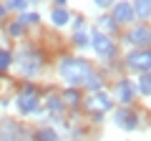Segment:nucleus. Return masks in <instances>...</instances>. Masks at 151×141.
I'll return each mask as SVG.
<instances>
[{
  "instance_id": "obj_1",
  "label": "nucleus",
  "mask_w": 151,
  "mask_h": 141,
  "mask_svg": "<svg viewBox=\"0 0 151 141\" xmlns=\"http://www.w3.org/2000/svg\"><path fill=\"white\" fill-rule=\"evenodd\" d=\"M58 73L63 81H68L70 86H83V81H86L88 76H91V63L83 58H60L58 63Z\"/></svg>"
},
{
  "instance_id": "obj_2",
  "label": "nucleus",
  "mask_w": 151,
  "mask_h": 141,
  "mask_svg": "<svg viewBox=\"0 0 151 141\" xmlns=\"http://www.w3.org/2000/svg\"><path fill=\"white\" fill-rule=\"evenodd\" d=\"M15 109L18 114H35L40 106H38V93H35V86H23V91L18 93L15 98Z\"/></svg>"
},
{
  "instance_id": "obj_3",
  "label": "nucleus",
  "mask_w": 151,
  "mask_h": 141,
  "mask_svg": "<svg viewBox=\"0 0 151 141\" xmlns=\"http://www.w3.org/2000/svg\"><path fill=\"white\" fill-rule=\"evenodd\" d=\"M43 68V55L38 53V50H23L20 53V73L23 76H38Z\"/></svg>"
},
{
  "instance_id": "obj_4",
  "label": "nucleus",
  "mask_w": 151,
  "mask_h": 141,
  "mask_svg": "<svg viewBox=\"0 0 151 141\" xmlns=\"http://www.w3.org/2000/svg\"><path fill=\"white\" fill-rule=\"evenodd\" d=\"M126 65L139 73H151V50L149 48H136L126 55Z\"/></svg>"
},
{
  "instance_id": "obj_5",
  "label": "nucleus",
  "mask_w": 151,
  "mask_h": 141,
  "mask_svg": "<svg viewBox=\"0 0 151 141\" xmlns=\"http://www.w3.org/2000/svg\"><path fill=\"white\" fill-rule=\"evenodd\" d=\"M91 45H93V50H96L101 58H113V53H116V45L108 40V35L106 33H101V30H93L91 33Z\"/></svg>"
},
{
  "instance_id": "obj_6",
  "label": "nucleus",
  "mask_w": 151,
  "mask_h": 141,
  "mask_svg": "<svg viewBox=\"0 0 151 141\" xmlns=\"http://www.w3.org/2000/svg\"><path fill=\"white\" fill-rule=\"evenodd\" d=\"M113 119H116V126H119V129H124V131H136L139 129V114H134V111L131 109H119L116 111V114H113Z\"/></svg>"
},
{
  "instance_id": "obj_7",
  "label": "nucleus",
  "mask_w": 151,
  "mask_h": 141,
  "mask_svg": "<svg viewBox=\"0 0 151 141\" xmlns=\"http://www.w3.org/2000/svg\"><path fill=\"white\" fill-rule=\"evenodd\" d=\"M0 141H28V134L13 121H0Z\"/></svg>"
},
{
  "instance_id": "obj_8",
  "label": "nucleus",
  "mask_w": 151,
  "mask_h": 141,
  "mask_svg": "<svg viewBox=\"0 0 151 141\" xmlns=\"http://www.w3.org/2000/svg\"><path fill=\"white\" fill-rule=\"evenodd\" d=\"M126 43L129 45H146V43H151V30L146 25H134L129 33H126Z\"/></svg>"
},
{
  "instance_id": "obj_9",
  "label": "nucleus",
  "mask_w": 151,
  "mask_h": 141,
  "mask_svg": "<svg viewBox=\"0 0 151 141\" xmlns=\"http://www.w3.org/2000/svg\"><path fill=\"white\" fill-rule=\"evenodd\" d=\"M113 23H131L134 20V8H131V3H126V0H121V3H113Z\"/></svg>"
},
{
  "instance_id": "obj_10",
  "label": "nucleus",
  "mask_w": 151,
  "mask_h": 141,
  "mask_svg": "<svg viewBox=\"0 0 151 141\" xmlns=\"http://www.w3.org/2000/svg\"><path fill=\"white\" fill-rule=\"evenodd\" d=\"M134 83L131 81H126V78H121L119 83H116V98H119L121 103H131L134 101Z\"/></svg>"
},
{
  "instance_id": "obj_11",
  "label": "nucleus",
  "mask_w": 151,
  "mask_h": 141,
  "mask_svg": "<svg viewBox=\"0 0 151 141\" xmlns=\"http://www.w3.org/2000/svg\"><path fill=\"white\" fill-rule=\"evenodd\" d=\"M86 106H88V109H101V111H108V109L113 106V103H111V98H108L103 91H98V93H93V96L88 98V103H86Z\"/></svg>"
},
{
  "instance_id": "obj_12",
  "label": "nucleus",
  "mask_w": 151,
  "mask_h": 141,
  "mask_svg": "<svg viewBox=\"0 0 151 141\" xmlns=\"http://www.w3.org/2000/svg\"><path fill=\"white\" fill-rule=\"evenodd\" d=\"M68 20H70V13L65 8H53V13H50V23L53 25L63 28V25H68Z\"/></svg>"
},
{
  "instance_id": "obj_13",
  "label": "nucleus",
  "mask_w": 151,
  "mask_h": 141,
  "mask_svg": "<svg viewBox=\"0 0 151 141\" xmlns=\"http://www.w3.org/2000/svg\"><path fill=\"white\" fill-rule=\"evenodd\" d=\"M131 8H134V18H141L144 20V18L151 15V0H136Z\"/></svg>"
},
{
  "instance_id": "obj_14",
  "label": "nucleus",
  "mask_w": 151,
  "mask_h": 141,
  "mask_svg": "<svg viewBox=\"0 0 151 141\" xmlns=\"http://www.w3.org/2000/svg\"><path fill=\"white\" fill-rule=\"evenodd\" d=\"M136 91H139L141 96H151V73H141V76H139Z\"/></svg>"
},
{
  "instance_id": "obj_15",
  "label": "nucleus",
  "mask_w": 151,
  "mask_h": 141,
  "mask_svg": "<svg viewBox=\"0 0 151 141\" xmlns=\"http://www.w3.org/2000/svg\"><path fill=\"white\" fill-rule=\"evenodd\" d=\"M63 109H65V106H63V98H60V96H53V98L48 101V111H50L53 119H58V116L63 114Z\"/></svg>"
},
{
  "instance_id": "obj_16",
  "label": "nucleus",
  "mask_w": 151,
  "mask_h": 141,
  "mask_svg": "<svg viewBox=\"0 0 151 141\" xmlns=\"http://www.w3.org/2000/svg\"><path fill=\"white\" fill-rule=\"evenodd\" d=\"M35 141H58V134H55L50 126H43V129H38Z\"/></svg>"
},
{
  "instance_id": "obj_17",
  "label": "nucleus",
  "mask_w": 151,
  "mask_h": 141,
  "mask_svg": "<svg viewBox=\"0 0 151 141\" xmlns=\"http://www.w3.org/2000/svg\"><path fill=\"white\" fill-rule=\"evenodd\" d=\"M83 86H86V88H91L93 93H98V91L103 88V78H101V76H96V73H91V76H88L86 81H83Z\"/></svg>"
},
{
  "instance_id": "obj_18",
  "label": "nucleus",
  "mask_w": 151,
  "mask_h": 141,
  "mask_svg": "<svg viewBox=\"0 0 151 141\" xmlns=\"http://www.w3.org/2000/svg\"><path fill=\"white\" fill-rule=\"evenodd\" d=\"M63 103H68V106H78L81 103V96H78V91L76 88H68V91H63Z\"/></svg>"
},
{
  "instance_id": "obj_19",
  "label": "nucleus",
  "mask_w": 151,
  "mask_h": 141,
  "mask_svg": "<svg viewBox=\"0 0 151 141\" xmlns=\"http://www.w3.org/2000/svg\"><path fill=\"white\" fill-rule=\"evenodd\" d=\"M10 63H13V55H10V50L0 48V70H8V68H10Z\"/></svg>"
},
{
  "instance_id": "obj_20",
  "label": "nucleus",
  "mask_w": 151,
  "mask_h": 141,
  "mask_svg": "<svg viewBox=\"0 0 151 141\" xmlns=\"http://www.w3.org/2000/svg\"><path fill=\"white\" fill-rule=\"evenodd\" d=\"M23 30H25V25H23L20 20H13L10 25H8V33H10L13 38H20V35H23Z\"/></svg>"
},
{
  "instance_id": "obj_21",
  "label": "nucleus",
  "mask_w": 151,
  "mask_h": 141,
  "mask_svg": "<svg viewBox=\"0 0 151 141\" xmlns=\"http://www.w3.org/2000/svg\"><path fill=\"white\" fill-rule=\"evenodd\" d=\"M18 20H20L23 25H35V23L40 20V15H38V13H23V15L18 18Z\"/></svg>"
},
{
  "instance_id": "obj_22",
  "label": "nucleus",
  "mask_w": 151,
  "mask_h": 141,
  "mask_svg": "<svg viewBox=\"0 0 151 141\" xmlns=\"http://www.w3.org/2000/svg\"><path fill=\"white\" fill-rule=\"evenodd\" d=\"M5 8H8V10H25V8H28V0H8Z\"/></svg>"
},
{
  "instance_id": "obj_23",
  "label": "nucleus",
  "mask_w": 151,
  "mask_h": 141,
  "mask_svg": "<svg viewBox=\"0 0 151 141\" xmlns=\"http://www.w3.org/2000/svg\"><path fill=\"white\" fill-rule=\"evenodd\" d=\"M73 45H78V48H86V45H91V40H88L86 33H76V35H73Z\"/></svg>"
},
{
  "instance_id": "obj_24",
  "label": "nucleus",
  "mask_w": 151,
  "mask_h": 141,
  "mask_svg": "<svg viewBox=\"0 0 151 141\" xmlns=\"http://www.w3.org/2000/svg\"><path fill=\"white\" fill-rule=\"evenodd\" d=\"M98 23H101V25L106 28V30H116V23H113V18H101Z\"/></svg>"
},
{
  "instance_id": "obj_25",
  "label": "nucleus",
  "mask_w": 151,
  "mask_h": 141,
  "mask_svg": "<svg viewBox=\"0 0 151 141\" xmlns=\"http://www.w3.org/2000/svg\"><path fill=\"white\" fill-rule=\"evenodd\" d=\"M93 3H96L98 8H111L113 3H116V0H93Z\"/></svg>"
},
{
  "instance_id": "obj_26",
  "label": "nucleus",
  "mask_w": 151,
  "mask_h": 141,
  "mask_svg": "<svg viewBox=\"0 0 151 141\" xmlns=\"http://www.w3.org/2000/svg\"><path fill=\"white\" fill-rule=\"evenodd\" d=\"M76 33H83V28H86V23H83V18H76Z\"/></svg>"
},
{
  "instance_id": "obj_27",
  "label": "nucleus",
  "mask_w": 151,
  "mask_h": 141,
  "mask_svg": "<svg viewBox=\"0 0 151 141\" xmlns=\"http://www.w3.org/2000/svg\"><path fill=\"white\" fill-rule=\"evenodd\" d=\"M5 13H8V8H5V5H0V18L5 15Z\"/></svg>"
},
{
  "instance_id": "obj_28",
  "label": "nucleus",
  "mask_w": 151,
  "mask_h": 141,
  "mask_svg": "<svg viewBox=\"0 0 151 141\" xmlns=\"http://www.w3.org/2000/svg\"><path fill=\"white\" fill-rule=\"evenodd\" d=\"M55 3H58V8H63V5H65V0H55Z\"/></svg>"
}]
</instances>
